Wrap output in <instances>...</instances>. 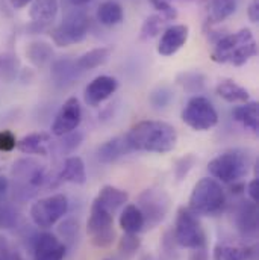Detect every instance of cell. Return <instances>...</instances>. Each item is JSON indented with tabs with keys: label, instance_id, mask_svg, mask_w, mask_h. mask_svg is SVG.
I'll return each instance as SVG.
<instances>
[{
	"label": "cell",
	"instance_id": "obj_1",
	"mask_svg": "<svg viewBox=\"0 0 259 260\" xmlns=\"http://www.w3.org/2000/svg\"><path fill=\"white\" fill-rule=\"evenodd\" d=\"M130 151L146 153H170L176 148L178 132L176 129L159 120H142L133 124L125 135Z\"/></svg>",
	"mask_w": 259,
	"mask_h": 260
},
{
	"label": "cell",
	"instance_id": "obj_2",
	"mask_svg": "<svg viewBox=\"0 0 259 260\" xmlns=\"http://www.w3.org/2000/svg\"><path fill=\"white\" fill-rule=\"evenodd\" d=\"M258 55V44L250 29L244 27L235 34L220 38L212 50V61L235 67L247 64Z\"/></svg>",
	"mask_w": 259,
	"mask_h": 260
},
{
	"label": "cell",
	"instance_id": "obj_3",
	"mask_svg": "<svg viewBox=\"0 0 259 260\" xmlns=\"http://www.w3.org/2000/svg\"><path fill=\"white\" fill-rule=\"evenodd\" d=\"M188 203V209L194 215L214 216L224 209L226 192L218 180L203 177L194 185Z\"/></svg>",
	"mask_w": 259,
	"mask_h": 260
},
{
	"label": "cell",
	"instance_id": "obj_4",
	"mask_svg": "<svg viewBox=\"0 0 259 260\" xmlns=\"http://www.w3.org/2000/svg\"><path fill=\"white\" fill-rule=\"evenodd\" d=\"M250 170V157L238 150L226 151L215 156L208 164V171L212 179L221 183H237Z\"/></svg>",
	"mask_w": 259,
	"mask_h": 260
},
{
	"label": "cell",
	"instance_id": "obj_5",
	"mask_svg": "<svg viewBox=\"0 0 259 260\" xmlns=\"http://www.w3.org/2000/svg\"><path fill=\"white\" fill-rule=\"evenodd\" d=\"M90 30V17L82 9L70 11L63 21L50 30L52 41L58 47H68L82 43Z\"/></svg>",
	"mask_w": 259,
	"mask_h": 260
},
{
	"label": "cell",
	"instance_id": "obj_6",
	"mask_svg": "<svg viewBox=\"0 0 259 260\" xmlns=\"http://www.w3.org/2000/svg\"><path fill=\"white\" fill-rule=\"evenodd\" d=\"M87 233L96 248H108L116 239L114 215L97 200H94L91 204L90 218L87 222Z\"/></svg>",
	"mask_w": 259,
	"mask_h": 260
},
{
	"label": "cell",
	"instance_id": "obj_7",
	"mask_svg": "<svg viewBox=\"0 0 259 260\" xmlns=\"http://www.w3.org/2000/svg\"><path fill=\"white\" fill-rule=\"evenodd\" d=\"M173 238L176 244L182 248L194 250L202 245H206V235L202 227L200 219L188 207H179L176 212Z\"/></svg>",
	"mask_w": 259,
	"mask_h": 260
},
{
	"label": "cell",
	"instance_id": "obj_8",
	"mask_svg": "<svg viewBox=\"0 0 259 260\" xmlns=\"http://www.w3.org/2000/svg\"><path fill=\"white\" fill-rule=\"evenodd\" d=\"M136 206L144 216L146 227L153 229L168 215L171 198L162 188H147L138 195Z\"/></svg>",
	"mask_w": 259,
	"mask_h": 260
},
{
	"label": "cell",
	"instance_id": "obj_9",
	"mask_svg": "<svg viewBox=\"0 0 259 260\" xmlns=\"http://www.w3.org/2000/svg\"><path fill=\"white\" fill-rule=\"evenodd\" d=\"M68 212V198L64 194H53L37 200L31 206V219L40 229L53 227Z\"/></svg>",
	"mask_w": 259,
	"mask_h": 260
},
{
	"label": "cell",
	"instance_id": "obj_10",
	"mask_svg": "<svg viewBox=\"0 0 259 260\" xmlns=\"http://www.w3.org/2000/svg\"><path fill=\"white\" fill-rule=\"evenodd\" d=\"M182 121L197 132L212 129L218 124V112L214 105L202 95H195L188 100L181 114Z\"/></svg>",
	"mask_w": 259,
	"mask_h": 260
},
{
	"label": "cell",
	"instance_id": "obj_11",
	"mask_svg": "<svg viewBox=\"0 0 259 260\" xmlns=\"http://www.w3.org/2000/svg\"><path fill=\"white\" fill-rule=\"evenodd\" d=\"M80 121H82L80 103L76 97H70L60 108V111L50 126V132L55 136H64L67 133L77 129Z\"/></svg>",
	"mask_w": 259,
	"mask_h": 260
},
{
	"label": "cell",
	"instance_id": "obj_12",
	"mask_svg": "<svg viewBox=\"0 0 259 260\" xmlns=\"http://www.w3.org/2000/svg\"><path fill=\"white\" fill-rule=\"evenodd\" d=\"M32 253L34 260H64L67 247L58 236L44 232L34 238Z\"/></svg>",
	"mask_w": 259,
	"mask_h": 260
},
{
	"label": "cell",
	"instance_id": "obj_13",
	"mask_svg": "<svg viewBox=\"0 0 259 260\" xmlns=\"http://www.w3.org/2000/svg\"><path fill=\"white\" fill-rule=\"evenodd\" d=\"M234 222L243 238H255L258 235V204L252 200L240 201L234 210Z\"/></svg>",
	"mask_w": 259,
	"mask_h": 260
},
{
	"label": "cell",
	"instance_id": "obj_14",
	"mask_svg": "<svg viewBox=\"0 0 259 260\" xmlns=\"http://www.w3.org/2000/svg\"><path fill=\"white\" fill-rule=\"evenodd\" d=\"M119 89V80L112 76H97L93 79L83 91V100L88 106H99L108 100Z\"/></svg>",
	"mask_w": 259,
	"mask_h": 260
},
{
	"label": "cell",
	"instance_id": "obj_15",
	"mask_svg": "<svg viewBox=\"0 0 259 260\" xmlns=\"http://www.w3.org/2000/svg\"><path fill=\"white\" fill-rule=\"evenodd\" d=\"M188 35H190V27L187 24H173L167 27L161 35L158 44V53L161 56H173L185 46Z\"/></svg>",
	"mask_w": 259,
	"mask_h": 260
},
{
	"label": "cell",
	"instance_id": "obj_16",
	"mask_svg": "<svg viewBox=\"0 0 259 260\" xmlns=\"http://www.w3.org/2000/svg\"><path fill=\"white\" fill-rule=\"evenodd\" d=\"M80 74L82 73L79 71L74 59L71 58H60L52 62L50 76H52L53 83L60 88H67L73 85L80 77Z\"/></svg>",
	"mask_w": 259,
	"mask_h": 260
},
{
	"label": "cell",
	"instance_id": "obj_17",
	"mask_svg": "<svg viewBox=\"0 0 259 260\" xmlns=\"http://www.w3.org/2000/svg\"><path fill=\"white\" fill-rule=\"evenodd\" d=\"M128 153H130V148L125 139V135L116 136V138L103 142L96 151L97 160L102 164H114V162L120 160L122 157H125Z\"/></svg>",
	"mask_w": 259,
	"mask_h": 260
},
{
	"label": "cell",
	"instance_id": "obj_18",
	"mask_svg": "<svg viewBox=\"0 0 259 260\" xmlns=\"http://www.w3.org/2000/svg\"><path fill=\"white\" fill-rule=\"evenodd\" d=\"M60 0H32L31 2V20L38 27H44L50 24L58 14Z\"/></svg>",
	"mask_w": 259,
	"mask_h": 260
},
{
	"label": "cell",
	"instance_id": "obj_19",
	"mask_svg": "<svg viewBox=\"0 0 259 260\" xmlns=\"http://www.w3.org/2000/svg\"><path fill=\"white\" fill-rule=\"evenodd\" d=\"M61 182L73 183V185H85L87 183V170L85 162L79 156H68L65 157L63 168L58 174Z\"/></svg>",
	"mask_w": 259,
	"mask_h": 260
},
{
	"label": "cell",
	"instance_id": "obj_20",
	"mask_svg": "<svg viewBox=\"0 0 259 260\" xmlns=\"http://www.w3.org/2000/svg\"><path fill=\"white\" fill-rule=\"evenodd\" d=\"M214 260H256L258 248L255 245L234 247V245H217L214 248Z\"/></svg>",
	"mask_w": 259,
	"mask_h": 260
},
{
	"label": "cell",
	"instance_id": "obj_21",
	"mask_svg": "<svg viewBox=\"0 0 259 260\" xmlns=\"http://www.w3.org/2000/svg\"><path fill=\"white\" fill-rule=\"evenodd\" d=\"M232 118L244 127L258 133L259 130V105L258 102H246L241 106L232 109Z\"/></svg>",
	"mask_w": 259,
	"mask_h": 260
},
{
	"label": "cell",
	"instance_id": "obj_22",
	"mask_svg": "<svg viewBox=\"0 0 259 260\" xmlns=\"http://www.w3.org/2000/svg\"><path fill=\"white\" fill-rule=\"evenodd\" d=\"M50 144V135L44 132L31 133L20 141H17V148L24 154H40L47 156V145Z\"/></svg>",
	"mask_w": 259,
	"mask_h": 260
},
{
	"label": "cell",
	"instance_id": "obj_23",
	"mask_svg": "<svg viewBox=\"0 0 259 260\" xmlns=\"http://www.w3.org/2000/svg\"><path fill=\"white\" fill-rule=\"evenodd\" d=\"M96 200L103 206L106 207L109 212H116L119 207L125 206L129 200V194L125 191V189H120V188H116L112 185H105L103 188H100L99 194L96 197Z\"/></svg>",
	"mask_w": 259,
	"mask_h": 260
},
{
	"label": "cell",
	"instance_id": "obj_24",
	"mask_svg": "<svg viewBox=\"0 0 259 260\" xmlns=\"http://www.w3.org/2000/svg\"><path fill=\"white\" fill-rule=\"evenodd\" d=\"M215 92H217V95L220 99H223L224 102L232 103V105L234 103H241L243 105V103L249 102V99H250L249 91L244 86H241L237 82H234V80H223V82H220L217 85V88H215Z\"/></svg>",
	"mask_w": 259,
	"mask_h": 260
},
{
	"label": "cell",
	"instance_id": "obj_25",
	"mask_svg": "<svg viewBox=\"0 0 259 260\" xmlns=\"http://www.w3.org/2000/svg\"><path fill=\"white\" fill-rule=\"evenodd\" d=\"M111 53H112V50L109 47H97V49H93V50L80 55L77 59H74V62L80 73H85V71H90V70H94V68H99V67L106 64Z\"/></svg>",
	"mask_w": 259,
	"mask_h": 260
},
{
	"label": "cell",
	"instance_id": "obj_26",
	"mask_svg": "<svg viewBox=\"0 0 259 260\" xmlns=\"http://www.w3.org/2000/svg\"><path fill=\"white\" fill-rule=\"evenodd\" d=\"M97 21L106 27H112L117 26L123 21L125 12H123V6L116 2V0H106L103 3L99 5L97 8Z\"/></svg>",
	"mask_w": 259,
	"mask_h": 260
},
{
	"label": "cell",
	"instance_id": "obj_27",
	"mask_svg": "<svg viewBox=\"0 0 259 260\" xmlns=\"http://www.w3.org/2000/svg\"><path fill=\"white\" fill-rule=\"evenodd\" d=\"M119 222H120V227L125 233H132V235H138L146 227L144 216H142V213L136 204H126L125 206Z\"/></svg>",
	"mask_w": 259,
	"mask_h": 260
},
{
	"label": "cell",
	"instance_id": "obj_28",
	"mask_svg": "<svg viewBox=\"0 0 259 260\" xmlns=\"http://www.w3.org/2000/svg\"><path fill=\"white\" fill-rule=\"evenodd\" d=\"M237 11V0H208L206 24H218Z\"/></svg>",
	"mask_w": 259,
	"mask_h": 260
},
{
	"label": "cell",
	"instance_id": "obj_29",
	"mask_svg": "<svg viewBox=\"0 0 259 260\" xmlns=\"http://www.w3.org/2000/svg\"><path fill=\"white\" fill-rule=\"evenodd\" d=\"M29 62L35 67H44L53 59V49L46 41H32L26 49Z\"/></svg>",
	"mask_w": 259,
	"mask_h": 260
},
{
	"label": "cell",
	"instance_id": "obj_30",
	"mask_svg": "<svg viewBox=\"0 0 259 260\" xmlns=\"http://www.w3.org/2000/svg\"><path fill=\"white\" fill-rule=\"evenodd\" d=\"M176 82L190 92H198L205 88L206 77L198 71H184L178 76Z\"/></svg>",
	"mask_w": 259,
	"mask_h": 260
},
{
	"label": "cell",
	"instance_id": "obj_31",
	"mask_svg": "<svg viewBox=\"0 0 259 260\" xmlns=\"http://www.w3.org/2000/svg\"><path fill=\"white\" fill-rule=\"evenodd\" d=\"M165 21L167 20L162 15H158V14H153V15L147 17L144 20L142 26H141V32H139L141 40L149 41V40L155 38L161 32V29H162V26H164Z\"/></svg>",
	"mask_w": 259,
	"mask_h": 260
},
{
	"label": "cell",
	"instance_id": "obj_32",
	"mask_svg": "<svg viewBox=\"0 0 259 260\" xmlns=\"http://www.w3.org/2000/svg\"><path fill=\"white\" fill-rule=\"evenodd\" d=\"M60 138H63L58 142V150L61 154H73L83 142V133L77 129L67 133L64 136H60Z\"/></svg>",
	"mask_w": 259,
	"mask_h": 260
},
{
	"label": "cell",
	"instance_id": "obj_33",
	"mask_svg": "<svg viewBox=\"0 0 259 260\" xmlns=\"http://www.w3.org/2000/svg\"><path fill=\"white\" fill-rule=\"evenodd\" d=\"M58 233L61 236V241L64 242L65 247L73 245L76 239L79 238V222L73 218H68L63 221L58 227Z\"/></svg>",
	"mask_w": 259,
	"mask_h": 260
},
{
	"label": "cell",
	"instance_id": "obj_34",
	"mask_svg": "<svg viewBox=\"0 0 259 260\" xmlns=\"http://www.w3.org/2000/svg\"><path fill=\"white\" fill-rule=\"evenodd\" d=\"M18 70V59L12 53H0V74L5 80H12Z\"/></svg>",
	"mask_w": 259,
	"mask_h": 260
},
{
	"label": "cell",
	"instance_id": "obj_35",
	"mask_svg": "<svg viewBox=\"0 0 259 260\" xmlns=\"http://www.w3.org/2000/svg\"><path fill=\"white\" fill-rule=\"evenodd\" d=\"M141 247V239L136 235L125 233V236L119 242V251L123 257H132Z\"/></svg>",
	"mask_w": 259,
	"mask_h": 260
},
{
	"label": "cell",
	"instance_id": "obj_36",
	"mask_svg": "<svg viewBox=\"0 0 259 260\" xmlns=\"http://www.w3.org/2000/svg\"><path fill=\"white\" fill-rule=\"evenodd\" d=\"M20 221L18 212L8 206V204H0V230H9L14 229Z\"/></svg>",
	"mask_w": 259,
	"mask_h": 260
},
{
	"label": "cell",
	"instance_id": "obj_37",
	"mask_svg": "<svg viewBox=\"0 0 259 260\" xmlns=\"http://www.w3.org/2000/svg\"><path fill=\"white\" fill-rule=\"evenodd\" d=\"M171 99H173V94H171V91L167 86H159V88H156L150 94V103L156 109L165 108L171 102Z\"/></svg>",
	"mask_w": 259,
	"mask_h": 260
},
{
	"label": "cell",
	"instance_id": "obj_38",
	"mask_svg": "<svg viewBox=\"0 0 259 260\" xmlns=\"http://www.w3.org/2000/svg\"><path fill=\"white\" fill-rule=\"evenodd\" d=\"M195 157L193 154H187L184 157H181L176 164H175V177L178 182L184 180L187 177V174L191 171V168L194 167Z\"/></svg>",
	"mask_w": 259,
	"mask_h": 260
},
{
	"label": "cell",
	"instance_id": "obj_39",
	"mask_svg": "<svg viewBox=\"0 0 259 260\" xmlns=\"http://www.w3.org/2000/svg\"><path fill=\"white\" fill-rule=\"evenodd\" d=\"M150 2L162 14L165 20H175L178 17V11L171 6V0H150Z\"/></svg>",
	"mask_w": 259,
	"mask_h": 260
},
{
	"label": "cell",
	"instance_id": "obj_40",
	"mask_svg": "<svg viewBox=\"0 0 259 260\" xmlns=\"http://www.w3.org/2000/svg\"><path fill=\"white\" fill-rule=\"evenodd\" d=\"M17 147V138L11 130H0V151L9 153Z\"/></svg>",
	"mask_w": 259,
	"mask_h": 260
},
{
	"label": "cell",
	"instance_id": "obj_41",
	"mask_svg": "<svg viewBox=\"0 0 259 260\" xmlns=\"http://www.w3.org/2000/svg\"><path fill=\"white\" fill-rule=\"evenodd\" d=\"M247 194H249V200H252L253 203L258 204L259 201V179L255 177L253 180L249 182L247 185Z\"/></svg>",
	"mask_w": 259,
	"mask_h": 260
},
{
	"label": "cell",
	"instance_id": "obj_42",
	"mask_svg": "<svg viewBox=\"0 0 259 260\" xmlns=\"http://www.w3.org/2000/svg\"><path fill=\"white\" fill-rule=\"evenodd\" d=\"M249 18L252 23H258L259 21V0H252L249 5Z\"/></svg>",
	"mask_w": 259,
	"mask_h": 260
},
{
	"label": "cell",
	"instance_id": "obj_43",
	"mask_svg": "<svg viewBox=\"0 0 259 260\" xmlns=\"http://www.w3.org/2000/svg\"><path fill=\"white\" fill-rule=\"evenodd\" d=\"M190 260H209L206 245H202L198 248H194L193 253H191V256H190Z\"/></svg>",
	"mask_w": 259,
	"mask_h": 260
},
{
	"label": "cell",
	"instance_id": "obj_44",
	"mask_svg": "<svg viewBox=\"0 0 259 260\" xmlns=\"http://www.w3.org/2000/svg\"><path fill=\"white\" fill-rule=\"evenodd\" d=\"M91 0H63V3L67 6H71V8H82L85 5H88Z\"/></svg>",
	"mask_w": 259,
	"mask_h": 260
},
{
	"label": "cell",
	"instance_id": "obj_45",
	"mask_svg": "<svg viewBox=\"0 0 259 260\" xmlns=\"http://www.w3.org/2000/svg\"><path fill=\"white\" fill-rule=\"evenodd\" d=\"M31 2H32V0H9L11 6H12L14 9H21V8H24V6H27Z\"/></svg>",
	"mask_w": 259,
	"mask_h": 260
},
{
	"label": "cell",
	"instance_id": "obj_46",
	"mask_svg": "<svg viewBox=\"0 0 259 260\" xmlns=\"http://www.w3.org/2000/svg\"><path fill=\"white\" fill-rule=\"evenodd\" d=\"M8 189H9V180H8V177L0 174V195L6 194Z\"/></svg>",
	"mask_w": 259,
	"mask_h": 260
},
{
	"label": "cell",
	"instance_id": "obj_47",
	"mask_svg": "<svg viewBox=\"0 0 259 260\" xmlns=\"http://www.w3.org/2000/svg\"><path fill=\"white\" fill-rule=\"evenodd\" d=\"M5 260H23V259H21V256H20V254L14 253V254H8V257H6Z\"/></svg>",
	"mask_w": 259,
	"mask_h": 260
},
{
	"label": "cell",
	"instance_id": "obj_48",
	"mask_svg": "<svg viewBox=\"0 0 259 260\" xmlns=\"http://www.w3.org/2000/svg\"><path fill=\"white\" fill-rule=\"evenodd\" d=\"M141 260H155V259H153V256H150V254H146V256H144V257H142Z\"/></svg>",
	"mask_w": 259,
	"mask_h": 260
},
{
	"label": "cell",
	"instance_id": "obj_49",
	"mask_svg": "<svg viewBox=\"0 0 259 260\" xmlns=\"http://www.w3.org/2000/svg\"><path fill=\"white\" fill-rule=\"evenodd\" d=\"M103 260H111V259H103Z\"/></svg>",
	"mask_w": 259,
	"mask_h": 260
},
{
	"label": "cell",
	"instance_id": "obj_50",
	"mask_svg": "<svg viewBox=\"0 0 259 260\" xmlns=\"http://www.w3.org/2000/svg\"><path fill=\"white\" fill-rule=\"evenodd\" d=\"M0 260H2V259H0Z\"/></svg>",
	"mask_w": 259,
	"mask_h": 260
}]
</instances>
